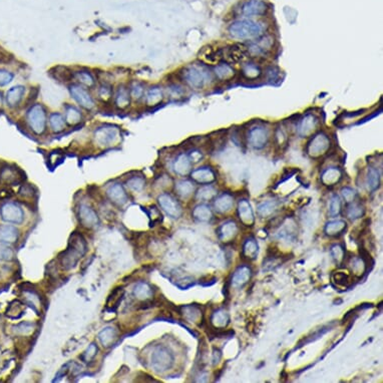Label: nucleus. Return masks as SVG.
Returning <instances> with one entry per match:
<instances>
[{
    "instance_id": "f257e3e1",
    "label": "nucleus",
    "mask_w": 383,
    "mask_h": 383,
    "mask_svg": "<svg viewBox=\"0 0 383 383\" xmlns=\"http://www.w3.org/2000/svg\"><path fill=\"white\" fill-rule=\"evenodd\" d=\"M86 242L82 236L78 233H73L70 236L69 246L66 251L60 256L62 266L69 270L73 268L78 260L85 254Z\"/></svg>"
},
{
    "instance_id": "f03ea898",
    "label": "nucleus",
    "mask_w": 383,
    "mask_h": 383,
    "mask_svg": "<svg viewBox=\"0 0 383 383\" xmlns=\"http://www.w3.org/2000/svg\"><path fill=\"white\" fill-rule=\"evenodd\" d=\"M229 33L234 38L252 40L258 39L263 35V27L258 22L243 19L233 22L229 27Z\"/></svg>"
},
{
    "instance_id": "7ed1b4c3",
    "label": "nucleus",
    "mask_w": 383,
    "mask_h": 383,
    "mask_svg": "<svg viewBox=\"0 0 383 383\" xmlns=\"http://www.w3.org/2000/svg\"><path fill=\"white\" fill-rule=\"evenodd\" d=\"M25 121L31 131L36 136H42L47 129L48 114L42 104H34L28 108Z\"/></svg>"
},
{
    "instance_id": "20e7f679",
    "label": "nucleus",
    "mask_w": 383,
    "mask_h": 383,
    "mask_svg": "<svg viewBox=\"0 0 383 383\" xmlns=\"http://www.w3.org/2000/svg\"><path fill=\"white\" fill-rule=\"evenodd\" d=\"M181 74L185 83L194 90H201L211 79L210 72L205 67L199 65H192L185 68Z\"/></svg>"
},
{
    "instance_id": "39448f33",
    "label": "nucleus",
    "mask_w": 383,
    "mask_h": 383,
    "mask_svg": "<svg viewBox=\"0 0 383 383\" xmlns=\"http://www.w3.org/2000/svg\"><path fill=\"white\" fill-rule=\"evenodd\" d=\"M94 141L96 145L102 149L112 146L121 137L120 129L112 125H103L95 130Z\"/></svg>"
},
{
    "instance_id": "423d86ee",
    "label": "nucleus",
    "mask_w": 383,
    "mask_h": 383,
    "mask_svg": "<svg viewBox=\"0 0 383 383\" xmlns=\"http://www.w3.org/2000/svg\"><path fill=\"white\" fill-rule=\"evenodd\" d=\"M69 91L71 98L81 108L93 110L96 107V100L88 88L74 82L69 86Z\"/></svg>"
},
{
    "instance_id": "0eeeda50",
    "label": "nucleus",
    "mask_w": 383,
    "mask_h": 383,
    "mask_svg": "<svg viewBox=\"0 0 383 383\" xmlns=\"http://www.w3.org/2000/svg\"><path fill=\"white\" fill-rule=\"evenodd\" d=\"M174 356L165 346H158L152 354L151 366L156 372H164L172 367Z\"/></svg>"
},
{
    "instance_id": "6e6552de",
    "label": "nucleus",
    "mask_w": 383,
    "mask_h": 383,
    "mask_svg": "<svg viewBox=\"0 0 383 383\" xmlns=\"http://www.w3.org/2000/svg\"><path fill=\"white\" fill-rule=\"evenodd\" d=\"M330 148V139L328 136L324 133H319L315 135L311 140L307 143L306 152L313 158L318 159L325 155Z\"/></svg>"
},
{
    "instance_id": "1a4fd4ad",
    "label": "nucleus",
    "mask_w": 383,
    "mask_h": 383,
    "mask_svg": "<svg viewBox=\"0 0 383 383\" xmlns=\"http://www.w3.org/2000/svg\"><path fill=\"white\" fill-rule=\"evenodd\" d=\"M159 204L161 206V208L169 215L170 217L174 219H178L182 216L183 210H182V206L178 202L174 197H173L170 194H162L158 198Z\"/></svg>"
},
{
    "instance_id": "9d476101",
    "label": "nucleus",
    "mask_w": 383,
    "mask_h": 383,
    "mask_svg": "<svg viewBox=\"0 0 383 383\" xmlns=\"http://www.w3.org/2000/svg\"><path fill=\"white\" fill-rule=\"evenodd\" d=\"M269 139V135L267 130L264 127H254L250 129L248 133V142L252 148L256 150L263 149L267 144Z\"/></svg>"
},
{
    "instance_id": "9b49d317",
    "label": "nucleus",
    "mask_w": 383,
    "mask_h": 383,
    "mask_svg": "<svg viewBox=\"0 0 383 383\" xmlns=\"http://www.w3.org/2000/svg\"><path fill=\"white\" fill-rule=\"evenodd\" d=\"M0 214L2 220L8 223L20 224L23 221V212L14 203H5L0 209Z\"/></svg>"
},
{
    "instance_id": "f8f14e48",
    "label": "nucleus",
    "mask_w": 383,
    "mask_h": 383,
    "mask_svg": "<svg viewBox=\"0 0 383 383\" xmlns=\"http://www.w3.org/2000/svg\"><path fill=\"white\" fill-rule=\"evenodd\" d=\"M112 101L113 104L116 108L119 109H127L132 103V98L130 95L129 91V86L126 84H120L115 88V91H113V96H112Z\"/></svg>"
},
{
    "instance_id": "ddd939ff",
    "label": "nucleus",
    "mask_w": 383,
    "mask_h": 383,
    "mask_svg": "<svg viewBox=\"0 0 383 383\" xmlns=\"http://www.w3.org/2000/svg\"><path fill=\"white\" fill-rule=\"evenodd\" d=\"M0 180L5 185L14 186L18 185L24 180V174L19 169L11 166H6L0 171Z\"/></svg>"
},
{
    "instance_id": "4468645a",
    "label": "nucleus",
    "mask_w": 383,
    "mask_h": 383,
    "mask_svg": "<svg viewBox=\"0 0 383 383\" xmlns=\"http://www.w3.org/2000/svg\"><path fill=\"white\" fill-rule=\"evenodd\" d=\"M318 124L319 121L314 114H306L298 123L297 133L300 137H308L317 130Z\"/></svg>"
},
{
    "instance_id": "2eb2a0df",
    "label": "nucleus",
    "mask_w": 383,
    "mask_h": 383,
    "mask_svg": "<svg viewBox=\"0 0 383 383\" xmlns=\"http://www.w3.org/2000/svg\"><path fill=\"white\" fill-rule=\"evenodd\" d=\"M238 231L239 229L237 224L234 221H228L218 228L217 234L221 242L230 243L236 238V236L238 235Z\"/></svg>"
},
{
    "instance_id": "dca6fc26",
    "label": "nucleus",
    "mask_w": 383,
    "mask_h": 383,
    "mask_svg": "<svg viewBox=\"0 0 383 383\" xmlns=\"http://www.w3.org/2000/svg\"><path fill=\"white\" fill-rule=\"evenodd\" d=\"M248 55H250L248 48L245 47L244 45H240V44H235V45L230 46L227 49L226 53L223 54L224 57L226 56L228 62L234 63V64L244 62L248 57Z\"/></svg>"
},
{
    "instance_id": "f3484780",
    "label": "nucleus",
    "mask_w": 383,
    "mask_h": 383,
    "mask_svg": "<svg viewBox=\"0 0 383 383\" xmlns=\"http://www.w3.org/2000/svg\"><path fill=\"white\" fill-rule=\"evenodd\" d=\"M238 217L240 222L246 227H252L255 223L253 209L248 200H241L238 204Z\"/></svg>"
},
{
    "instance_id": "a211bd4d",
    "label": "nucleus",
    "mask_w": 383,
    "mask_h": 383,
    "mask_svg": "<svg viewBox=\"0 0 383 383\" xmlns=\"http://www.w3.org/2000/svg\"><path fill=\"white\" fill-rule=\"evenodd\" d=\"M268 6L262 0H251L242 6V13L246 16H261L267 12Z\"/></svg>"
},
{
    "instance_id": "6ab92c4d",
    "label": "nucleus",
    "mask_w": 383,
    "mask_h": 383,
    "mask_svg": "<svg viewBox=\"0 0 383 383\" xmlns=\"http://www.w3.org/2000/svg\"><path fill=\"white\" fill-rule=\"evenodd\" d=\"M72 80L76 83L92 90L97 85V78L93 72L87 70H78L72 71Z\"/></svg>"
},
{
    "instance_id": "aec40b11",
    "label": "nucleus",
    "mask_w": 383,
    "mask_h": 383,
    "mask_svg": "<svg viewBox=\"0 0 383 383\" xmlns=\"http://www.w3.org/2000/svg\"><path fill=\"white\" fill-rule=\"evenodd\" d=\"M25 96V86L23 85H15L6 92L5 95V104L11 107H17L21 102L23 101Z\"/></svg>"
},
{
    "instance_id": "412c9836",
    "label": "nucleus",
    "mask_w": 383,
    "mask_h": 383,
    "mask_svg": "<svg viewBox=\"0 0 383 383\" xmlns=\"http://www.w3.org/2000/svg\"><path fill=\"white\" fill-rule=\"evenodd\" d=\"M191 178L199 184L209 185L216 181V174L212 169L204 167L191 172Z\"/></svg>"
},
{
    "instance_id": "4be33fe9",
    "label": "nucleus",
    "mask_w": 383,
    "mask_h": 383,
    "mask_svg": "<svg viewBox=\"0 0 383 383\" xmlns=\"http://www.w3.org/2000/svg\"><path fill=\"white\" fill-rule=\"evenodd\" d=\"M79 220L83 227L94 228L99 223V216L97 212L88 206L82 205L79 209Z\"/></svg>"
},
{
    "instance_id": "5701e85b",
    "label": "nucleus",
    "mask_w": 383,
    "mask_h": 383,
    "mask_svg": "<svg viewBox=\"0 0 383 383\" xmlns=\"http://www.w3.org/2000/svg\"><path fill=\"white\" fill-rule=\"evenodd\" d=\"M106 195L108 199L115 205H125L128 202V194L121 184H113L109 186L106 190Z\"/></svg>"
},
{
    "instance_id": "b1692460",
    "label": "nucleus",
    "mask_w": 383,
    "mask_h": 383,
    "mask_svg": "<svg viewBox=\"0 0 383 383\" xmlns=\"http://www.w3.org/2000/svg\"><path fill=\"white\" fill-rule=\"evenodd\" d=\"M193 162L190 159L189 155L187 154H181L174 162L173 169L174 173L179 175H187L192 172Z\"/></svg>"
},
{
    "instance_id": "393cba45",
    "label": "nucleus",
    "mask_w": 383,
    "mask_h": 383,
    "mask_svg": "<svg viewBox=\"0 0 383 383\" xmlns=\"http://www.w3.org/2000/svg\"><path fill=\"white\" fill-rule=\"evenodd\" d=\"M64 116L67 125L71 127L79 125L83 120V114L81 110L77 106L72 104H68L65 106Z\"/></svg>"
},
{
    "instance_id": "a878e982",
    "label": "nucleus",
    "mask_w": 383,
    "mask_h": 383,
    "mask_svg": "<svg viewBox=\"0 0 383 383\" xmlns=\"http://www.w3.org/2000/svg\"><path fill=\"white\" fill-rule=\"evenodd\" d=\"M342 179V172L335 167L328 168L321 174V182L324 186L331 187L340 182Z\"/></svg>"
},
{
    "instance_id": "bb28decb",
    "label": "nucleus",
    "mask_w": 383,
    "mask_h": 383,
    "mask_svg": "<svg viewBox=\"0 0 383 383\" xmlns=\"http://www.w3.org/2000/svg\"><path fill=\"white\" fill-rule=\"evenodd\" d=\"M144 102L146 106L156 107L163 103L164 92L159 86H153L149 88L148 92L144 94Z\"/></svg>"
},
{
    "instance_id": "cd10ccee",
    "label": "nucleus",
    "mask_w": 383,
    "mask_h": 383,
    "mask_svg": "<svg viewBox=\"0 0 383 383\" xmlns=\"http://www.w3.org/2000/svg\"><path fill=\"white\" fill-rule=\"evenodd\" d=\"M67 123L64 114L61 112H52L48 115L47 127L54 134H61L67 129Z\"/></svg>"
},
{
    "instance_id": "c85d7f7f",
    "label": "nucleus",
    "mask_w": 383,
    "mask_h": 383,
    "mask_svg": "<svg viewBox=\"0 0 383 383\" xmlns=\"http://www.w3.org/2000/svg\"><path fill=\"white\" fill-rule=\"evenodd\" d=\"M252 277V270L248 266H240L236 270L232 277V284L235 287H243Z\"/></svg>"
},
{
    "instance_id": "c756f323",
    "label": "nucleus",
    "mask_w": 383,
    "mask_h": 383,
    "mask_svg": "<svg viewBox=\"0 0 383 383\" xmlns=\"http://www.w3.org/2000/svg\"><path fill=\"white\" fill-rule=\"evenodd\" d=\"M234 206V198L230 194L224 193L216 198L214 202V207L218 213L224 214L229 212Z\"/></svg>"
},
{
    "instance_id": "7c9ffc66",
    "label": "nucleus",
    "mask_w": 383,
    "mask_h": 383,
    "mask_svg": "<svg viewBox=\"0 0 383 383\" xmlns=\"http://www.w3.org/2000/svg\"><path fill=\"white\" fill-rule=\"evenodd\" d=\"M211 323L216 329H224L230 323V316L225 309H218L212 314Z\"/></svg>"
},
{
    "instance_id": "2f4dec72",
    "label": "nucleus",
    "mask_w": 383,
    "mask_h": 383,
    "mask_svg": "<svg viewBox=\"0 0 383 383\" xmlns=\"http://www.w3.org/2000/svg\"><path fill=\"white\" fill-rule=\"evenodd\" d=\"M259 253V246L255 239L250 238L247 239L243 245L242 249V256L244 259L248 261H253L257 258Z\"/></svg>"
},
{
    "instance_id": "473e14b6",
    "label": "nucleus",
    "mask_w": 383,
    "mask_h": 383,
    "mask_svg": "<svg viewBox=\"0 0 383 383\" xmlns=\"http://www.w3.org/2000/svg\"><path fill=\"white\" fill-rule=\"evenodd\" d=\"M134 294L139 300L148 301L153 297L154 291H153V288L148 283L140 282L137 284V286L135 287Z\"/></svg>"
},
{
    "instance_id": "72a5a7b5",
    "label": "nucleus",
    "mask_w": 383,
    "mask_h": 383,
    "mask_svg": "<svg viewBox=\"0 0 383 383\" xmlns=\"http://www.w3.org/2000/svg\"><path fill=\"white\" fill-rule=\"evenodd\" d=\"M346 222L343 220H335L326 224L324 228V232L329 237H336V236L342 234L346 230Z\"/></svg>"
},
{
    "instance_id": "f704fd0d",
    "label": "nucleus",
    "mask_w": 383,
    "mask_h": 383,
    "mask_svg": "<svg viewBox=\"0 0 383 383\" xmlns=\"http://www.w3.org/2000/svg\"><path fill=\"white\" fill-rule=\"evenodd\" d=\"M365 214V209L363 206L360 203H356L355 201L347 204V208H346V217L351 220L354 221L357 220L361 217H363Z\"/></svg>"
},
{
    "instance_id": "c9c22d12",
    "label": "nucleus",
    "mask_w": 383,
    "mask_h": 383,
    "mask_svg": "<svg viewBox=\"0 0 383 383\" xmlns=\"http://www.w3.org/2000/svg\"><path fill=\"white\" fill-rule=\"evenodd\" d=\"M193 217L199 222H210L213 218V212L207 205H198L193 211Z\"/></svg>"
},
{
    "instance_id": "e433bc0d",
    "label": "nucleus",
    "mask_w": 383,
    "mask_h": 383,
    "mask_svg": "<svg viewBox=\"0 0 383 383\" xmlns=\"http://www.w3.org/2000/svg\"><path fill=\"white\" fill-rule=\"evenodd\" d=\"M18 238V232L16 228L6 225L0 227V242L2 243H14Z\"/></svg>"
},
{
    "instance_id": "4c0bfd02",
    "label": "nucleus",
    "mask_w": 383,
    "mask_h": 383,
    "mask_svg": "<svg viewBox=\"0 0 383 383\" xmlns=\"http://www.w3.org/2000/svg\"><path fill=\"white\" fill-rule=\"evenodd\" d=\"M174 190H175V193L178 194V196H180L183 199H187L190 196H192V194L194 193L195 185L191 181L182 180L175 183Z\"/></svg>"
},
{
    "instance_id": "58836bf2",
    "label": "nucleus",
    "mask_w": 383,
    "mask_h": 383,
    "mask_svg": "<svg viewBox=\"0 0 383 383\" xmlns=\"http://www.w3.org/2000/svg\"><path fill=\"white\" fill-rule=\"evenodd\" d=\"M112 96H113V88L109 82L103 81L98 86L97 97L100 101L104 103H107L109 101H112Z\"/></svg>"
},
{
    "instance_id": "ea45409f",
    "label": "nucleus",
    "mask_w": 383,
    "mask_h": 383,
    "mask_svg": "<svg viewBox=\"0 0 383 383\" xmlns=\"http://www.w3.org/2000/svg\"><path fill=\"white\" fill-rule=\"evenodd\" d=\"M129 91L132 98V101L139 102L144 98L145 88L142 82L138 80H133L129 85Z\"/></svg>"
},
{
    "instance_id": "a19ab883",
    "label": "nucleus",
    "mask_w": 383,
    "mask_h": 383,
    "mask_svg": "<svg viewBox=\"0 0 383 383\" xmlns=\"http://www.w3.org/2000/svg\"><path fill=\"white\" fill-rule=\"evenodd\" d=\"M278 208V203L276 201H266L258 205L257 211L259 216L262 218H268L274 214Z\"/></svg>"
},
{
    "instance_id": "79ce46f5",
    "label": "nucleus",
    "mask_w": 383,
    "mask_h": 383,
    "mask_svg": "<svg viewBox=\"0 0 383 383\" xmlns=\"http://www.w3.org/2000/svg\"><path fill=\"white\" fill-rule=\"evenodd\" d=\"M50 73L58 81L67 82V81L72 80V71L67 67H63V66L55 67L51 70Z\"/></svg>"
},
{
    "instance_id": "37998d69",
    "label": "nucleus",
    "mask_w": 383,
    "mask_h": 383,
    "mask_svg": "<svg viewBox=\"0 0 383 383\" xmlns=\"http://www.w3.org/2000/svg\"><path fill=\"white\" fill-rule=\"evenodd\" d=\"M349 268L352 271V273L355 276L360 277L365 273L366 270V263L362 260V258H357V257H352L349 262Z\"/></svg>"
},
{
    "instance_id": "c03bdc74",
    "label": "nucleus",
    "mask_w": 383,
    "mask_h": 383,
    "mask_svg": "<svg viewBox=\"0 0 383 383\" xmlns=\"http://www.w3.org/2000/svg\"><path fill=\"white\" fill-rule=\"evenodd\" d=\"M216 76L221 80H230L235 76L234 69L228 64H219L215 69Z\"/></svg>"
},
{
    "instance_id": "a18cd8bd",
    "label": "nucleus",
    "mask_w": 383,
    "mask_h": 383,
    "mask_svg": "<svg viewBox=\"0 0 383 383\" xmlns=\"http://www.w3.org/2000/svg\"><path fill=\"white\" fill-rule=\"evenodd\" d=\"M366 184L370 192H374L378 189L380 185V174L378 170H376L375 168H369L367 173Z\"/></svg>"
},
{
    "instance_id": "49530a36",
    "label": "nucleus",
    "mask_w": 383,
    "mask_h": 383,
    "mask_svg": "<svg viewBox=\"0 0 383 383\" xmlns=\"http://www.w3.org/2000/svg\"><path fill=\"white\" fill-rule=\"evenodd\" d=\"M216 196H217L216 189L213 186H210V185L203 186L196 193L197 200L203 201V202H208V201L212 200L213 198H215Z\"/></svg>"
},
{
    "instance_id": "de8ad7c7",
    "label": "nucleus",
    "mask_w": 383,
    "mask_h": 383,
    "mask_svg": "<svg viewBox=\"0 0 383 383\" xmlns=\"http://www.w3.org/2000/svg\"><path fill=\"white\" fill-rule=\"evenodd\" d=\"M116 337L115 330L112 327H106L99 334V339L104 347L110 346Z\"/></svg>"
},
{
    "instance_id": "09e8293b",
    "label": "nucleus",
    "mask_w": 383,
    "mask_h": 383,
    "mask_svg": "<svg viewBox=\"0 0 383 383\" xmlns=\"http://www.w3.org/2000/svg\"><path fill=\"white\" fill-rule=\"evenodd\" d=\"M183 315L189 322L197 323L200 319H202V312L196 306H185L183 307Z\"/></svg>"
},
{
    "instance_id": "8fccbe9b",
    "label": "nucleus",
    "mask_w": 383,
    "mask_h": 383,
    "mask_svg": "<svg viewBox=\"0 0 383 383\" xmlns=\"http://www.w3.org/2000/svg\"><path fill=\"white\" fill-rule=\"evenodd\" d=\"M332 279H333V282L336 283L338 286H342V287H348L352 284V277L346 273V272H343V271H340V272H335L333 275H332Z\"/></svg>"
},
{
    "instance_id": "3c124183",
    "label": "nucleus",
    "mask_w": 383,
    "mask_h": 383,
    "mask_svg": "<svg viewBox=\"0 0 383 383\" xmlns=\"http://www.w3.org/2000/svg\"><path fill=\"white\" fill-rule=\"evenodd\" d=\"M23 312H24V305L21 302L15 300L7 308L6 315L10 318L16 319V318H19L23 314Z\"/></svg>"
},
{
    "instance_id": "603ef678",
    "label": "nucleus",
    "mask_w": 383,
    "mask_h": 383,
    "mask_svg": "<svg viewBox=\"0 0 383 383\" xmlns=\"http://www.w3.org/2000/svg\"><path fill=\"white\" fill-rule=\"evenodd\" d=\"M145 185V181L140 175H136L132 176L128 181H127V186L130 190L134 192H140Z\"/></svg>"
},
{
    "instance_id": "864d4df0",
    "label": "nucleus",
    "mask_w": 383,
    "mask_h": 383,
    "mask_svg": "<svg viewBox=\"0 0 383 383\" xmlns=\"http://www.w3.org/2000/svg\"><path fill=\"white\" fill-rule=\"evenodd\" d=\"M242 72L248 79L258 78L262 73L260 68L254 64H248V65L244 66Z\"/></svg>"
},
{
    "instance_id": "5fc2aeb1",
    "label": "nucleus",
    "mask_w": 383,
    "mask_h": 383,
    "mask_svg": "<svg viewBox=\"0 0 383 383\" xmlns=\"http://www.w3.org/2000/svg\"><path fill=\"white\" fill-rule=\"evenodd\" d=\"M341 210H342L341 200H340V198H339L337 195H334V196L330 199V204H329V215H330L332 218H335V217H337V216L341 213Z\"/></svg>"
},
{
    "instance_id": "6e6d98bb",
    "label": "nucleus",
    "mask_w": 383,
    "mask_h": 383,
    "mask_svg": "<svg viewBox=\"0 0 383 383\" xmlns=\"http://www.w3.org/2000/svg\"><path fill=\"white\" fill-rule=\"evenodd\" d=\"M330 254H331L333 260L338 264L342 263L345 259V250H344L343 246H341L339 244H336V245L331 247Z\"/></svg>"
},
{
    "instance_id": "4d7b16f0",
    "label": "nucleus",
    "mask_w": 383,
    "mask_h": 383,
    "mask_svg": "<svg viewBox=\"0 0 383 383\" xmlns=\"http://www.w3.org/2000/svg\"><path fill=\"white\" fill-rule=\"evenodd\" d=\"M123 293H124V291L122 288H116V290L113 291L112 295L107 300V306H111V308L117 307V305H119V303L122 300Z\"/></svg>"
},
{
    "instance_id": "13d9d810",
    "label": "nucleus",
    "mask_w": 383,
    "mask_h": 383,
    "mask_svg": "<svg viewBox=\"0 0 383 383\" xmlns=\"http://www.w3.org/2000/svg\"><path fill=\"white\" fill-rule=\"evenodd\" d=\"M97 352H98V346L95 343H92L90 346H88V348L83 352V354L81 355V358L86 362L91 361L97 355Z\"/></svg>"
},
{
    "instance_id": "bf43d9fd",
    "label": "nucleus",
    "mask_w": 383,
    "mask_h": 383,
    "mask_svg": "<svg viewBox=\"0 0 383 383\" xmlns=\"http://www.w3.org/2000/svg\"><path fill=\"white\" fill-rule=\"evenodd\" d=\"M13 78H14V74L11 71L0 69V86L9 84L13 80Z\"/></svg>"
},
{
    "instance_id": "052dcab7",
    "label": "nucleus",
    "mask_w": 383,
    "mask_h": 383,
    "mask_svg": "<svg viewBox=\"0 0 383 383\" xmlns=\"http://www.w3.org/2000/svg\"><path fill=\"white\" fill-rule=\"evenodd\" d=\"M341 195H342L344 201L346 202V204L354 202L355 198H356V192L349 187L343 188L341 191Z\"/></svg>"
},
{
    "instance_id": "680f3d73",
    "label": "nucleus",
    "mask_w": 383,
    "mask_h": 383,
    "mask_svg": "<svg viewBox=\"0 0 383 383\" xmlns=\"http://www.w3.org/2000/svg\"><path fill=\"white\" fill-rule=\"evenodd\" d=\"M14 258V251L7 246H0V259L11 261Z\"/></svg>"
},
{
    "instance_id": "e2e57ef3",
    "label": "nucleus",
    "mask_w": 383,
    "mask_h": 383,
    "mask_svg": "<svg viewBox=\"0 0 383 383\" xmlns=\"http://www.w3.org/2000/svg\"><path fill=\"white\" fill-rule=\"evenodd\" d=\"M18 195H19V197H21L22 199L33 198V197L35 196L34 188H33L32 186H29V185H23V186L19 189Z\"/></svg>"
},
{
    "instance_id": "0e129e2a",
    "label": "nucleus",
    "mask_w": 383,
    "mask_h": 383,
    "mask_svg": "<svg viewBox=\"0 0 383 383\" xmlns=\"http://www.w3.org/2000/svg\"><path fill=\"white\" fill-rule=\"evenodd\" d=\"M221 358H222V352H221V350L220 349H214V351H213V364L214 365H216V364H218L219 362H220V360H221Z\"/></svg>"
},
{
    "instance_id": "69168bd1",
    "label": "nucleus",
    "mask_w": 383,
    "mask_h": 383,
    "mask_svg": "<svg viewBox=\"0 0 383 383\" xmlns=\"http://www.w3.org/2000/svg\"><path fill=\"white\" fill-rule=\"evenodd\" d=\"M190 159L192 160L193 163H198L199 161H201L202 159V154L199 152V151H193L190 155H189Z\"/></svg>"
},
{
    "instance_id": "338daca9",
    "label": "nucleus",
    "mask_w": 383,
    "mask_h": 383,
    "mask_svg": "<svg viewBox=\"0 0 383 383\" xmlns=\"http://www.w3.org/2000/svg\"><path fill=\"white\" fill-rule=\"evenodd\" d=\"M11 192L8 190V189H2L0 190V200H3V199H7L11 196Z\"/></svg>"
},
{
    "instance_id": "774afa93",
    "label": "nucleus",
    "mask_w": 383,
    "mask_h": 383,
    "mask_svg": "<svg viewBox=\"0 0 383 383\" xmlns=\"http://www.w3.org/2000/svg\"><path fill=\"white\" fill-rule=\"evenodd\" d=\"M4 103H5V97H3V95L0 93V108L3 106Z\"/></svg>"
}]
</instances>
